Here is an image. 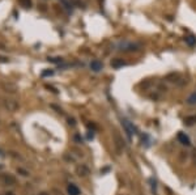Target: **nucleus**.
I'll return each mask as SVG.
<instances>
[{"label": "nucleus", "instance_id": "c9c22d12", "mask_svg": "<svg viewBox=\"0 0 196 195\" xmlns=\"http://www.w3.org/2000/svg\"><path fill=\"white\" fill-rule=\"evenodd\" d=\"M2 169H4V165H2V164H0V170H2Z\"/></svg>", "mask_w": 196, "mask_h": 195}, {"label": "nucleus", "instance_id": "9d476101", "mask_svg": "<svg viewBox=\"0 0 196 195\" xmlns=\"http://www.w3.org/2000/svg\"><path fill=\"white\" fill-rule=\"evenodd\" d=\"M90 70L93 71V72H101L102 70H103V63L101 60H92L90 62Z\"/></svg>", "mask_w": 196, "mask_h": 195}, {"label": "nucleus", "instance_id": "f8f14e48", "mask_svg": "<svg viewBox=\"0 0 196 195\" xmlns=\"http://www.w3.org/2000/svg\"><path fill=\"white\" fill-rule=\"evenodd\" d=\"M67 191H68L69 195H80V189H78L76 185H73V184H69L68 185V187H67Z\"/></svg>", "mask_w": 196, "mask_h": 195}, {"label": "nucleus", "instance_id": "412c9836", "mask_svg": "<svg viewBox=\"0 0 196 195\" xmlns=\"http://www.w3.org/2000/svg\"><path fill=\"white\" fill-rule=\"evenodd\" d=\"M52 75H54V71H52V70H46V71H43V72H42V76H43V77L52 76Z\"/></svg>", "mask_w": 196, "mask_h": 195}, {"label": "nucleus", "instance_id": "20e7f679", "mask_svg": "<svg viewBox=\"0 0 196 195\" xmlns=\"http://www.w3.org/2000/svg\"><path fill=\"white\" fill-rule=\"evenodd\" d=\"M122 126H123V128H124L125 132H127V135H128L129 139L132 138V135H136V134H137V128H136L135 126H133L132 122L128 121V119H125V118L122 119Z\"/></svg>", "mask_w": 196, "mask_h": 195}, {"label": "nucleus", "instance_id": "a211bd4d", "mask_svg": "<svg viewBox=\"0 0 196 195\" xmlns=\"http://www.w3.org/2000/svg\"><path fill=\"white\" fill-rule=\"evenodd\" d=\"M18 3L21 4L24 8H30L31 7V0H18Z\"/></svg>", "mask_w": 196, "mask_h": 195}, {"label": "nucleus", "instance_id": "a878e982", "mask_svg": "<svg viewBox=\"0 0 196 195\" xmlns=\"http://www.w3.org/2000/svg\"><path fill=\"white\" fill-rule=\"evenodd\" d=\"M150 186H152V190L154 191V190L157 189V182H156V180H153V178H150Z\"/></svg>", "mask_w": 196, "mask_h": 195}, {"label": "nucleus", "instance_id": "f257e3e1", "mask_svg": "<svg viewBox=\"0 0 196 195\" xmlns=\"http://www.w3.org/2000/svg\"><path fill=\"white\" fill-rule=\"evenodd\" d=\"M17 180L11 173H0V184L3 186H14Z\"/></svg>", "mask_w": 196, "mask_h": 195}, {"label": "nucleus", "instance_id": "2f4dec72", "mask_svg": "<svg viewBox=\"0 0 196 195\" xmlns=\"http://www.w3.org/2000/svg\"><path fill=\"white\" fill-rule=\"evenodd\" d=\"M52 193H54L55 195H63V194H62V191H59V190H56V189L52 190Z\"/></svg>", "mask_w": 196, "mask_h": 195}, {"label": "nucleus", "instance_id": "393cba45", "mask_svg": "<svg viewBox=\"0 0 196 195\" xmlns=\"http://www.w3.org/2000/svg\"><path fill=\"white\" fill-rule=\"evenodd\" d=\"M45 86H46L47 89H50L51 92H52V93H55V94H58V93H59V92H58V89H56V88H54V86H51V85H47V84H46Z\"/></svg>", "mask_w": 196, "mask_h": 195}, {"label": "nucleus", "instance_id": "b1692460", "mask_svg": "<svg viewBox=\"0 0 196 195\" xmlns=\"http://www.w3.org/2000/svg\"><path fill=\"white\" fill-rule=\"evenodd\" d=\"M68 125L71 127H74V126H76V119H74V118H68Z\"/></svg>", "mask_w": 196, "mask_h": 195}, {"label": "nucleus", "instance_id": "c756f323", "mask_svg": "<svg viewBox=\"0 0 196 195\" xmlns=\"http://www.w3.org/2000/svg\"><path fill=\"white\" fill-rule=\"evenodd\" d=\"M0 62L2 63H8L9 60H8V58H5V57H0Z\"/></svg>", "mask_w": 196, "mask_h": 195}, {"label": "nucleus", "instance_id": "f704fd0d", "mask_svg": "<svg viewBox=\"0 0 196 195\" xmlns=\"http://www.w3.org/2000/svg\"><path fill=\"white\" fill-rule=\"evenodd\" d=\"M4 156H5V154H4V152H3L2 149H0V157H4Z\"/></svg>", "mask_w": 196, "mask_h": 195}, {"label": "nucleus", "instance_id": "39448f33", "mask_svg": "<svg viewBox=\"0 0 196 195\" xmlns=\"http://www.w3.org/2000/svg\"><path fill=\"white\" fill-rule=\"evenodd\" d=\"M165 80L166 81H170V83H174V84H178V85H183L184 81L182 76H180L179 73H176V72H171V73H169L166 75V77H165Z\"/></svg>", "mask_w": 196, "mask_h": 195}, {"label": "nucleus", "instance_id": "aec40b11", "mask_svg": "<svg viewBox=\"0 0 196 195\" xmlns=\"http://www.w3.org/2000/svg\"><path fill=\"white\" fill-rule=\"evenodd\" d=\"M73 141L77 143V144H81V143H82L81 135H80V134H74V135H73Z\"/></svg>", "mask_w": 196, "mask_h": 195}, {"label": "nucleus", "instance_id": "4be33fe9", "mask_svg": "<svg viewBox=\"0 0 196 195\" xmlns=\"http://www.w3.org/2000/svg\"><path fill=\"white\" fill-rule=\"evenodd\" d=\"M49 62H51V63H62L63 58H59V57H56V58H49Z\"/></svg>", "mask_w": 196, "mask_h": 195}, {"label": "nucleus", "instance_id": "0eeeda50", "mask_svg": "<svg viewBox=\"0 0 196 195\" xmlns=\"http://www.w3.org/2000/svg\"><path fill=\"white\" fill-rule=\"evenodd\" d=\"M114 141H115V147H116V149L119 151V152L125 148V143H124V140H123V138H122L120 135L116 132V131L114 132Z\"/></svg>", "mask_w": 196, "mask_h": 195}, {"label": "nucleus", "instance_id": "2eb2a0df", "mask_svg": "<svg viewBox=\"0 0 196 195\" xmlns=\"http://www.w3.org/2000/svg\"><path fill=\"white\" fill-rule=\"evenodd\" d=\"M186 102H187V105H196V92H194V93H191L190 96L187 97V99H186Z\"/></svg>", "mask_w": 196, "mask_h": 195}, {"label": "nucleus", "instance_id": "cd10ccee", "mask_svg": "<svg viewBox=\"0 0 196 195\" xmlns=\"http://www.w3.org/2000/svg\"><path fill=\"white\" fill-rule=\"evenodd\" d=\"M51 107H52V109H55V110H56V111H58V113H60V114H63V110L60 109V107H58L56 105H51Z\"/></svg>", "mask_w": 196, "mask_h": 195}, {"label": "nucleus", "instance_id": "423d86ee", "mask_svg": "<svg viewBox=\"0 0 196 195\" xmlns=\"http://www.w3.org/2000/svg\"><path fill=\"white\" fill-rule=\"evenodd\" d=\"M119 49L120 51H127V53H131V51H137L139 50V45H136V43H132V42H122L119 43Z\"/></svg>", "mask_w": 196, "mask_h": 195}, {"label": "nucleus", "instance_id": "5701e85b", "mask_svg": "<svg viewBox=\"0 0 196 195\" xmlns=\"http://www.w3.org/2000/svg\"><path fill=\"white\" fill-rule=\"evenodd\" d=\"M9 156L13 157V158H21V156H20L17 152H14V151H11V152H9Z\"/></svg>", "mask_w": 196, "mask_h": 195}, {"label": "nucleus", "instance_id": "f03ea898", "mask_svg": "<svg viewBox=\"0 0 196 195\" xmlns=\"http://www.w3.org/2000/svg\"><path fill=\"white\" fill-rule=\"evenodd\" d=\"M0 86H2V89L4 92L9 93V94H14L18 92V86L14 84V83L12 81H8V80H2L0 81Z\"/></svg>", "mask_w": 196, "mask_h": 195}, {"label": "nucleus", "instance_id": "6e6552de", "mask_svg": "<svg viewBox=\"0 0 196 195\" xmlns=\"http://www.w3.org/2000/svg\"><path fill=\"white\" fill-rule=\"evenodd\" d=\"M176 139H178V141L182 145H186V147H190L191 145V139L190 136L186 134V132H178V136H176Z\"/></svg>", "mask_w": 196, "mask_h": 195}, {"label": "nucleus", "instance_id": "dca6fc26", "mask_svg": "<svg viewBox=\"0 0 196 195\" xmlns=\"http://www.w3.org/2000/svg\"><path fill=\"white\" fill-rule=\"evenodd\" d=\"M184 41H186L187 45H188V46H191V47L196 46V38H195V37H192V35H187V37L184 38Z\"/></svg>", "mask_w": 196, "mask_h": 195}, {"label": "nucleus", "instance_id": "7ed1b4c3", "mask_svg": "<svg viewBox=\"0 0 196 195\" xmlns=\"http://www.w3.org/2000/svg\"><path fill=\"white\" fill-rule=\"evenodd\" d=\"M3 105L4 107L8 110V111H17L18 110V107H20V103L18 101L16 98H11V97H8V98H4L3 99Z\"/></svg>", "mask_w": 196, "mask_h": 195}, {"label": "nucleus", "instance_id": "473e14b6", "mask_svg": "<svg viewBox=\"0 0 196 195\" xmlns=\"http://www.w3.org/2000/svg\"><path fill=\"white\" fill-rule=\"evenodd\" d=\"M38 195H50V193H47V191H42V193H39Z\"/></svg>", "mask_w": 196, "mask_h": 195}, {"label": "nucleus", "instance_id": "6ab92c4d", "mask_svg": "<svg viewBox=\"0 0 196 195\" xmlns=\"http://www.w3.org/2000/svg\"><path fill=\"white\" fill-rule=\"evenodd\" d=\"M17 173L20 174V176H22V177H29L30 176L29 172L25 170V169H22V168H17Z\"/></svg>", "mask_w": 196, "mask_h": 195}, {"label": "nucleus", "instance_id": "bb28decb", "mask_svg": "<svg viewBox=\"0 0 196 195\" xmlns=\"http://www.w3.org/2000/svg\"><path fill=\"white\" fill-rule=\"evenodd\" d=\"M64 160H67V161H74V158L72 157V156H69V154H64Z\"/></svg>", "mask_w": 196, "mask_h": 195}, {"label": "nucleus", "instance_id": "c85d7f7f", "mask_svg": "<svg viewBox=\"0 0 196 195\" xmlns=\"http://www.w3.org/2000/svg\"><path fill=\"white\" fill-rule=\"evenodd\" d=\"M93 138H94V131H93V130H92V131L89 130V131H88V139H93Z\"/></svg>", "mask_w": 196, "mask_h": 195}, {"label": "nucleus", "instance_id": "7c9ffc66", "mask_svg": "<svg viewBox=\"0 0 196 195\" xmlns=\"http://www.w3.org/2000/svg\"><path fill=\"white\" fill-rule=\"evenodd\" d=\"M192 161H194V164L196 165V149L194 151V153H192Z\"/></svg>", "mask_w": 196, "mask_h": 195}, {"label": "nucleus", "instance_id": "ddd939ff", "mask_svg": "<svg viewBox=\"0 0 196 195\" xmlns=\"http://www.w3.org/2000/svg\"><path fill=\"white\" fill-rule=\"evenodd\" d=\"M123 66H125V62L123 60V59L116 58V59H112L111 60V67L112 68H120V67H123Z\"/></svg>", "mask_w": 196, "mask_h": 195}, {"label": "nucleus", "instance_id": "4468645a", "mask_svg": "<svg viewBox=\"0 0 196 195\" xmlns=\"http://www.w3.org/2000/svg\"><path fill=\"white\" fill-rule=\"evenodd\" d=\"M141 141H143V145L145 147V148L150 147V144H152V139H150V136H149L148 134H144L143 136H141Z\"/></svg>", "mask_w": 196, "mask_h": 195}, {"label": "nucleus", "instance_id": "f3484780", "mask_svg": "<svg viewBox=\"0 0 196 195\" xmlns=\"http://www.w3.org/2000/svg\"><path fill=\"white\" fill-rule=\"evenodd\" d=\"M187 158H188V153L184 152V151H182V152L179 153V161L180 162H186Z\"/></svg>", "mask_w": 196, "mask_h": 195}, {"label": "nucleus", "instance_id": "9b49d317", "mask_svg": "<svg viewBox=\"0 0 196 195\" xmlns=\"http://www.w3.org/2000/svg\"><path fill=\"white\" fill-rule=\"evenodd\" d=\"M183 125L187 126V127L195 126L196 125V114H194V115H187V117L183 119Z\"/></svg>", "mask_w": 196, "mask_h": 195}, {"label": "nucleus", "instance_id": "1a4fd4ad", "mask_svg": "<svg viewBox=\"0 0 196 195\" xmlns=\"http://www.w3.org/2000/svg\"><path fill=\"white\" fill-rule=\"evenodd\" d=\"M76 174L78 177H88L90 174V170L85 164H80V165H77V168H76Z\"/></svg>", "mask_w": 196, "mask_h": 195}, {"label": "nucleus", "instance_id": "72a5a7b5", "mask_svg": "<svg viewBox=\"0 0 196 195\" xmlns=\"http://www.w3.org/2000/svg\"><path fill=\"white\" fill-rule=\"evenodd\" d=\"M3 195H16L14 193H12V191H8V193H4Z\"/></svg>", "mask_w": 196, "mask_h": 195}]
</instances>
